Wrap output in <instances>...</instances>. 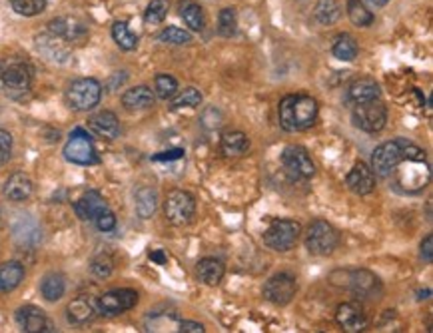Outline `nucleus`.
Instances as JSON below:
<instances>
[{"label": "nucleus", "instance_id": "6", "mask_svg": "<svg viewBox=\"0 0 433 333\" xmlns=\"http://www.w3.org/2000/svg\"><path fill=\"white\" fill-rule=\"evenodd\" d=\"M340 244V234L332 223L316 220L306 232V249L311 256H330Z\"/></svg>", "mask_w": 433, "mask_h": 333}, {"label": "nucleus", "instance_id": "11", "mask_svg": "<svg viewBox=\"0 0 433 333\" xmlns=\"http://www.w3.org/2000/svg\"><path fill=\"white\" fill-rule=\"evenodd\" d=\"M64 158L78 166H90L98 162V154L94 150L92 138L82 128H76L64 146Z\"/></svg>", "mask_w": 433, "mask_h": 333}, {"label": "nucleus", "instance_id": "5", "mask_svg": "<svg viewBox=\"0 0 433 333\" xmlns=\"http://www.w3.org/2000/svg\"><path fill=\"white\" fill-rule=\"evenodd\" d=\"M102 98V84L94 78H78L66 90V102L72 110L88 112L98 106Z\"/></svg>", "mask_w": 433, "mask_h": 333}, {"label": "nucleus", "instance_id": "41", "mask_svg": "<svg viewBox=\"0 0 433 333\" xmlns=\"http://www.w3.org/2000/svg\"><path fill=\"white\" fill-rule=\"evenodd\" d=\"M14 13L22 14V16H37L44 13L46 8V0H11Z\"/></svg>", "mask_w": 433, "mask_h": 333}, {"label": "nucleus", "instance_id": "18", "mask_svg": "<svg viewBox=\"0 0 433 333\" xmlns=\"http://www.w3.org/2000/svg\"><path fill=\"white\" fill-rule=\"evenodd\" d=\"M346 185L358 196H368L375 190V174L363 162L356 164L346 178Z\"/></svg>", "mask_w": 433, "mask_h": 333}, {"label": "nucleus", "instance_id": "17", "mask_svg": "<svg viewBox=\"0 0 433 333\" xmlns=\"http://www.w3.org/2000/svg\"><path fill=\"white\" fill-rule=\"evenodd\" d=\"M335 321L340 323V327H344L346 332H361L366 329V313H363V308L359 306L358 301H346L342 303L337 311H335Z\"/></svg>", "mask_w": 433, "mask_h": 333}, {"label": "nucleus", "instance_id": "51", "mask_svg": "<svg viewBox=\"0 0 433 333\" xmlns=\"http://www.w3.org/2000/svg\"><path fill=\"white\" fill-rule=\"evenodd\" d=\"M371 6H384V4H387L389 0H368Z\"/></svg>", "mask_w": 433, "mask_h": 333}, {"label": "nucleus", "instance_id": "36", "mask_svg": "<svg viewBox=\"0 0 433 333\" xmlns=\"http://www.w3.org/2000/svg\"><path fill=\"white\" fill-rule=\"evenodd\" d=\"M112 38L122 50H134L138 46V37L128 28L126 22H114L112 25Z\"/></svg>", "mask_w": 433, "mask_h": 333}, {"label": "nucleus", "instance_id": "8", "mask_svg": "<svg viewBox=\"0 0 433 333\" xmlns=\"http://www.w3.org/2000/svg\"><path fill=\"white\" fill-rule=\"evenodd\" d=\"M351 122L363 132H370V134L380 132L384 130L385 122H387V108L380 98L359 102L351 112Z\"/></svg>", "mask_w": 433, "mask_h": 333}, {"label": "nucleus", "instance_id": "29", "mask_svg": "<svg viewBox=\"0 0 433 333\" xmlns=\"http://www.w3.org/2000/svg\"><path fill=\"white\" fill-rule=\"evenodd\" d=\"M180 16H182V20H184L190 30H196V32L204 30L206 20H204V11H202V6H200L198 2L182 0L180 2Z\"/></svg>", "mask_w": 433, "mask_h": 333}, {"label": "nucleus", "instance_id": "14", "mask_svg": "<svg viewBox=\"0 0 433 333\" xmlns=\"http://www.w3.org/2000/svg\"><path fill=\"white\" fill-rule=\"evenodd\" d=\"M136 303L138 292L124 287V289H112L108 294H104L96 301V308H98V313H102V315H118L122 311L132 309Z\"/></svg>", "mask_w": 433, "mask_h": 333}, {"label": "nucleus", "instance_id": "15", "mask_svg": "<svg viewBox=\"0 0 433 333\" xmlns=\"http://www.w3.org/2000/svg\"><path fill=\"white\" fill-rule=\"evenodd\" d=\"M49 32L54 37L62 38L64 42H70V44H80L88 37L86 25L76 20V18H70V16H60V18L50 20Z\"/></svg>", "mask_w": 433, "mask_h": 333}, {"label": "nucleus", "instance_id": "43", "mask_svg": "<svg viewBox=\"0 0 433 333\" xmlns=\"http://www.w3.org/2000/svg\"><path fill=\"white\" fill-rule=\"evenodd\" d=\"M112 270H114V261H112L108 256H104V254H100V256H96V258L90 261V272L94 273L98 280L110 278Z\"/></svg>", "mask_w": 433, "mask_h": 333}, {"label": "nucleus", "instance_id": "42", "mask_svg": "<svg viewBox=\"0 0 433 333\" xmlns=\"http://www.w3.org/2000/svg\"><path fill=\"white\" fill-rule=\"evenodd\" d=\"M235 28H238V18L234 8H222V13L218 16V32L222 37L230 38L235 34Z\"/></svg>", "mask_w": 433, "mask_h": 333}, {"label": "nucleus", "instance_id": "1", "mask_svg": "<svg viewBox=\"0 0 433 333\" xmlns=\"http://www.w3.org/2000/svg\"><path fill=\"white\" fill-rule=\"evenodd\" d=\"M403 160H425V152L403 138L385 142L371 154V172L385 178L396 170L399 162Z\"/></svg>", "mask_w": 433, "mask_h": 333}, {"label": "nucleus", "instance_id": "32", "mask_svg": "<svg viewBox=\"0 0 433 333\" xmlns=\"http://www.w3.org/2000/svg\"><path fill=\"white\" fill-rule=\"evenodd\" d=\"M250 150V140L244 132L234 130V132H226L222 138V152L226 156H242Z\"/></svg>", "mask_w": 433, "mask_h": 333}, {"label": "nucleus", "instance_id": "48", "mask_svg": "<svg viewBox=\"0 0 433 333\" xmlns=\"http://www.w3.org/2000/svg\"><path fill=\"white\" fill-rule=\"evenodd\" d=\"M421 258L425 261H433V235H427L423 242H421Z\"/></svg>", "mask_w": 433, "mask_h": 333}, {"label": "nucleus", "instance_id": "3", "mask_svg": "<svg viewBox=\"0 0 433 333\" xmlns=\"http://www.w3.org/2000/svg\"><path fill=\"white\" fill-rule=\"evenodd\" d=\"M0 82L6 92L13 96H20L30 90L32 84V68L22 58H6L0 62Z\"/></svg>", "mask_w": 433, "mask_h": 333}, {"label": "nucleus", "instance_id": "27", "mask_svg": "<svg viewBox=\"0 0 433 333\" xmlns=\"http://www.w3.org/2000/svg\"><path fill=\"white\" fill-rule=\"evenodd\" d=\"M196 273H198L200 282H204L206 285H218L222 282L226 268H224V263L220 259L204 258L198 261Z\"/></svg>", "mask_w": 433, "mask_h": 333}, {"label": "nucleus", "instance_id": "38", "mask_svg": "<svg viewBox=\"0 0 433 333\" xmlns=\"http://www.w3.org/2000/svg\"><path fill=\"white\" fill-rule=\"evenodd\" d=\"M172 108H198L202 104V94L198 88H184L180 94L172 96Z\"/></svg>", "mask_w": 433, "mask_h": 333}, {"label": "nucleus", "instance_id": "44", "mask_svg": "<svg viewBox=\"0 0 433 333\" xmlns=\"http://www.w3.org/2000/svg\"><path fill=\"white\" fill-rule=\"evenodd\" d=\"M202 126H204L206 130H216V128H220V126H222V112L218 110V108H208V110H204V114H202Z\"/></svg>", "mask_w": 433, "mask_h": 333}, {"label": "nucleus", "instance_id": "12", "mask_svg": "<svg viewBox=\"0 0 433 333\" xmlns=\"http://www.w3.org/2000/svg\"><path fill=\"white\" fill-rule=\"evenodd\" d=\"M297 292V282L290 273H276L264 284V297L276 306H287Z\"/></svg>", "mask_w": 433, "mask_h": 333}, {"label": "nucleus", "instance_id": "13", "mask_svg": "<svg viewBox=\"0 0 433 333\" xmlns=\"http://www.w3.org/2000/svg\"><path fill=\"white\" fill-rule=\"evenodd\" d=\"M282 164L285 172L297 180H308L316 174V164L309 158L308 150L302 146H287L282 152Z\"/></svg>", "mask_w": 433, "mask_h": 333}, {"label": "nucleus", "instance_id": "10", "mask_svg": "<svg viewBox=\"0 0 433 333\" xmlns=\"http://www.w3.org/2000/svg\"><path fill=\"white\" fill-rule=\"evenodd\" d=\"M299 234H302V226L294 220H276L264 232V244L276 252H287L296 246Z\"/></svg>", "mask_w": 433, "mask_h": 333}, {"label": "nucleus", "instance_id": "7", "mask_svg": "<svg viewBox=\"0 0 433 333\" xmlns=\"http://www.w3.org/2000/svg\"><path fill=\"white\" fill-rule=\"evenodd\" d=\"M394 172H396L397 185H399L403 192H408V194L421 192L425 185L429 184V178H432L429 166L425 164V160L399 162Z\"/></svg>", "mask_w": 433, "mask_h": 333}, {"label": "nucleus", "instance_id": "22", "mask_svg": "<svg viewBox=\"0 0 433 333\" xmlns=\"http://www.w3.org/2000/svg\"><path fill=\"white\" fill-rule=\"evenodd\" d=\"M32 180L22 172L13 174L6 182H4V196L13 202H25L28 197L32 196Z\"/></svg>", "mask_w": 433, "mask_h": 333}, {"label": "nucleus", "instance_id": "2", "mask_svg": "<svg viewBox=\"0 0 433 333\" xmlns=\"http://www.w3.org/2000/svg\"><path fill=\"white\" fill-rule=\"evenodd\" d=\"M318 118V102L306 94H290L278 106V120L285 132L308 130Z\"/></svg>", "mask_w": 433, "mask_h": 333}, {"label": "nucleus", "instance_id": "25", "mask_svg": "<svg viewBox=\"0 0 433 333\" xmlns=\"http://www.w3.org/2000/svg\"><path fill=\"white\" fill-rule=\"evenodd\" d=\"M96 311H98V308H96V303L90 297L80 296L68 303L66 315H68V321H72V323H86V321L94 318Z\"/></svg>", "mask_w": 433, "mask_h": 333}, {"label": "nucleus", "instance_id": "31", "mask_svg": "<svg viewBox=\"0 0 433 333\" xmlns=\"http://www.w3.org/2000/svg\"><path fill=\"white\" fill-rule=\"evenodd\" d=\"M342 16V6L337 0H320L314 8V18L323 26L334 25Z\"/></svg>", "mask_w": 433, "mask_h": 333}, {"label": "nucleus", "instance_id": "23", "mask_svg": "<svg viewBox=\"0 0 433 333\" xmlns=\"http://www.w3.org/2000/svg\"><path fill=\"white\" fill-rule=\"evenodd\" d=\"M156 94L148 86H134L122 94V106L126 110H148L154 106Z\"/></svg>", "mask_w": 433, "mask_h": 333}, {"label": "nucleus", "instance_id": "28", "mask_svg": "<svg viewBox=\"0 0 433 333\" xmlns=\"http://www.w3.org/2000/svg\"><path fill=\"white\" fill-rule=\"evenodd\" d=\"M14 237L22 246H37L38 242H40V228H38V223L34 220H30L28 216H25L20 222L14 223Z\"/></svg>", "mask_w": 433, "mask_h": 333}, {"label": "nucleus", "instance_id": "45", "mask_svg": "<svg viewBox=\"0 0 433 333\" xmlns=\"http://www.w3.org/2000/svg\"><path fill=\"white\" fill-rule=\"evenodd\" d=\"M13 154V136L6 130H0V166L11 160Z\"/></svg>", "mask_w": 433, "mask_h": 333}, {"label": "nucleus", "instance_id": "33", "mask_svg": "<svg viewBox=\"0 0 433 333\" xmlns=\"http://www.w3.org/2000/svg\"><path fill=\"white\" fill-rule=\"evenodd\" d=\"M40 292L42 297L46 301H58L64 292H66V282H64V275L60 273H49L42 278V284H40Z\"/></svg>", "mask_w": 433, "mask_h": 333}, {"label": "nucleus", "instance_id": "16", "mask_svg": "<svg viewBox=\"0 0 433 333\" xmlns=\"http://www.w3.org/2000/svg\"><path fill=\"white\" fill-rule=\"evenodd\" d=\"M16 323L26 333L52 332V321L46 318V313L42 309L34 308V306H25V308L18 309L16 311Z\"/></svg>", "mask_w": 433, "mask_h": 333}, {"label": "nucleus", "instance_id": "21", "mask_svg": "<svg viewBox=\"0 0 433 333\" xmlns=\"http://www.w3.org/2000/svg\"><path fill=\"white\" fill-rule=\"evenodd\" d=\"M104 210H108V204L104 202V197L100 196L98 192H86V194L75 204L76 216H78L80 220H84V222L94 220L100 211Z\"/></svg>", "mask_w": 433, "mask_h": 333}, {"label": "nucleus", "instance_id": "50", "mask_svg": "<svg viewBox=\"0 0 433 333\" xmlns=\"http://www.w3.org/2000/svg\"><path fill=\"white\" fill-rule=\"evenodd\" d=\"M150 258L154 259V261H158V263H164V261H166V256H164L162 252H152Z\"/></svg>", "mask_w": 433, "mask_h": 333}, {"label": "nucleus", "instance_id": "19", "mask_svg": "<svg viewBox=\"0 0 433 333\" xmlns=\"http://www.w3.org/2000/svg\"><path fill=\"white\" fill-rule=\"evenodd\" d=\"M37 48L46 60L56 62V64H64L70 58V48L66 46V42L50 32L37 37Z\"/></svg>", "mask_w": 433, "mask_h": 333}, {"label": "nucleus", "instance_id": "47", "mask_svg": "<svg viewBox=\"0 0 433 333\" xmlns=\"http://www.w3.org/2000/svg\"><path fill=\"white\" fill-rule=\"evenodd\" d=\"M184 156V150H168V152H160V154H156V156H152V160L154 162H170V160H180Z\"/></svg>", "mask_w": 433, "mask_h": 333}, {"label": "nucleus", "instance_id": "40", "mask_svg": "<svg viewBox=\"0 0 433 333\" xmlns=\"http://www.w3.org/2000/svg\"><path fill=\"white\" fill-rule=\"evenodd\" d=\"M160 42H166V44H190L192 42V34L184 30V28H178V26H168L160 32Z\"/></svg>", "mask_w": 433, "mask_h": 333}, {"label": "nucleus", "instance_id": "4", "mask_svg": "<svg viewBox=\"0 0 433 333\" xmlns=\"http://www.w3.org/2000/svg\"><path fill=\"white\" fill-rule=\"evenodd\" d=\"M335 273L342 275V282H335V285H344L351 289L354 296H358L359 299H380L384 294L380 278L370 270H346Z\"/></svg>", "mask_w": 433, "mask_h": 333}, {"label": "nucleus", "instance_id": "46", "mask_svg": "<svg viewBox=\"0 0 433 333\" xmlns=\"http://www.w3.org/2000/svg\"><path fill=\"white\" fill-rule=\"evenodd\" d=\"M94 222H96V228L100 232H112L116 228V216L110 210H104L94 218Z\"/></svg>", "mask_w": 433, "mask_h": 333}, {"label": "nucleus", "instance_id": "49", "mask_svg": "<svg viewBox=\"0 0 433 333\" xmlns=\"http://www.w3.org/2000/svg\"><path fill=\"white\" fill-rule=\"evenodd\" d=\"M180 332L182 333H204V325L202 323H196V321H182L180 323Z\"/></svg>", "mask_w": 433, "mask_h": 333}, {"label": "nucleus", "instance_id": "37", "mask_svg": "<svg viewBox=\"0 0 433 333\" xmlns=\"http://www.w3.org/2000/svg\"><path fill=\"white\" fill-rule=\"evenodd\" d=\"M168 11H170V0H150V4L146 6V13H144L146 25L156 26L164 22Z\"/></svg>", "mask_w": 433, "mask_h": 333}, {"label": "nucleus", "instance_id": "39", "mask_svg": "<svg viewBox=\"0 0 433 333\" xmlns=\"http://www.w3.org/2000/svg\"><path fill=\"white\" fill-rule=\"evenodd\" d=\"M154 90H156V96L162 100L172 98L174 94L178 92V82L176 78L170 74H158L154 80Z\"/></svg>", "mask_w": 433, "mask_h": 333}, {"label": "nucleus", "instance_id": "30", "mask_svg": "<svg viewBox=\"0 0 433 333\" xmlns=\"http://www.w3.org/2000/svg\"><path fill=\"white\" fill-rule=\"evenodd\" d=\"M134 200H136L138 216H140L142 220H148V218L154 216V211L158 208V194H156L154 188H148V185L140 188L136 192V196H134Z\"/></svg>", "mask_w": 433, "mask_h": 333}, {"label": "nucleus", "instance_id": "26", "mask_svg": "<svg viewBox=\"0 0 433 333\" xmlns=\"http://www.w3.org/2000/svg\"><path fill=\"white\" fill-rule=\"evenodd\" d=\"M25 280V266L20 261H6L0 268V294L16 289Z\"/></svg>", "mask_w": 433, "mask_h": 333}, {"label": "nucleus", "instance_id": "9", "mask_svg": "<svg viewBox=\"0 0 433 333\" xmlns=\"http://www.w3.org/2000/svg\"><path fill=\"white\" fill-rule=\"evenodd\" d=\"M196 214V200L184 190H174L164 202V216L172 226H186Z\"/></svg>", "mask_w": 433, "mask_h": 333}, {"label": "nucleus", "instance_id": "52", "mask_svg": "<svg viewBox=\"0 0 433 333\" xmlns=\"http://www.w3.org/2000/svg\"><path fill=\"white\" fill-rule=\"evenodd\" d=\"M418 296H420V299H427V297L432 296V292H429V289H425V292H420Z\"/></svg>", "mask_w": 433, "mask_h": 333}, {"label": "nucleus", "instance_id": "35", "mask_svg": "<svg viewBox=\"0 0 433 333\" xmlns=\"http://www.w3.org/2000/svg\"><path fill=\"white\" fill-rule=\"evenodd\" d=\"M347 16L349 20L354 22L356 26H370L373 22V14L368 11V6L363 4V0H347Z\"/></svg>", "mask_w": 433, "mask_h": 333}, {"label": "nucleus", "instance_id": "34", "mask_svg": "<svg viewBox=\"0 0 433 333\" xmlns=\"http://www.w3.org/2000/svg\"><path fill=\"white\" fill-rule=\"evenodd\" d=\"M358 42L356 38L349 37V34H340L335 37L334 46H332V54H334L337 60L342 62H351L358 56Z\"/></svg>", "mask_w": 433, "mask_h": 333}, {"label": "nucleus", "instance_id": "20", "mask_svg": "<svg viewBox=\"0 0 433 333\" xmlns=\"http://www.w3.org/2000/svg\"><path fill=\"white\" fill-rule=\"evenodd\" d=\"M88 126H90V130H92L96 136L106 138V140H114V138H118V134H120V122H118V118H116L114 112L104 110L94 114V116L88 120Z\"/></svg>", "mask_w": 433, "mask_h": 333}, {"label": "nucleus", "instance_id": "24", "mask_svg": "<svg viewBox=\"0 0 433 333\" xmlns=\"http://www.w3.org/2000/svg\"><path fill=\"white\" fill-rule=\"evenodd\" d=\"M380 96H382V90L377 86V82L371 80V78H358V80L351 82V86L347 88V98L351 100V102H356V104L368 102V100H375L380 98Z\"/></svg>", "mask_w": 433, "mask_h": 333}]
</instances>
